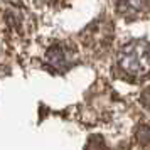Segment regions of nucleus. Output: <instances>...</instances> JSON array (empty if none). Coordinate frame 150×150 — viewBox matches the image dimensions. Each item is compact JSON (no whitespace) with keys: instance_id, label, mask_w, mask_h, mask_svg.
Returning <instances> with one entry per match:
<instances>
[{"instance_id":"nucleus-2","label":"nucleus","mask_w":150,"mask_h":150,"mask_svg":"<svg viewBox=\"0 0 150 150\" xmlns=\"http://www.w3.org/2000/svg\"><path fill=\"white\" fill-rule=\"evenodd\" d=\"M76 49L69 44L57 42L52 44L46 52V62L56 71H66L76 62Z\"/></svg>"},{"instance_id":"nucleus-6","label":"nucleus","mask_w":150,"mask_h":150,"mask_svg":"<svg viewBox=\"0 0 150 150\" xmlns=\"http://www.w3.org/2000/svg\"><path fill=\"white\" fill-rule=\"evenodd\" d=\"M91 138H93V142L88 143V149H93V147H101V149H103V147H105V143H103V142H96L95 137H91Z\"/></svg>"},{"instance_id":"nucleus-1","label":"nucleus","mask_w":150,"mask_h":150,"mask_svg":"<svg viewBox=\"0 0 150 150\" xmlns=\"http://www.w3.org/2000/svg\"><path fill=\"white\" fill-rule=\"evenodd\" d=\"M118 64L125 74L142 79L150 74V44L133 41L127 44L118 54Z\"/></svg>"},{"instance_id":"nucleus-4","label":"nucleus","mask_w":150,"mask_h":150,"mask_svg":"<svg viewBox=\"0 0 150 150\" xmlns=\"http://www.w3.org/2000/svg\"><path fill=\"white\" fill-rule=\"evenodd\" d=\"M150 8V0H118L116 10L127 19H137Z\"/></svg>"},{"instance_id":"nucleus-5","label":"nucleus","mask_w":150,"mask_h":150,"mask_svg":"<svg viewBox=\"0 0 150 150\" xmlns=\"http://www.w3.org/2000/svg\"><path fill=\"white\" fill-rule=\"evenodd\" d=\"M137 140L142 145H150V127L149 125H140L137 128Z\"/></svg>"},{"instance_id":"nucleus-3","label":"nucleus","mask_w":150,"mask_h":150,"mask_svg":"<svg viewBox=\"0 0 150 150\" xmlns=\"http://www.w3.org/2000/svg\"><path fill=\"white\" fill-rule=\"evenodd\" d=\"M5 22L10 27V30H14L19 35H27L34 29L32 15L25 8H22L21 5H10L5 10Z\"/></svg>"}]
</instances>
